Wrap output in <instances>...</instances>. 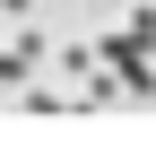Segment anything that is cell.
Here are the masks:
<instances>
[{
  "instance_id": "6da1fadb",
  "label": "cell",
  "mask_w": 156,
  "mask_h": 148,
  "mask_svg": "<svg viewBox=\"0 0 156 148\" xmlns=\"http://www.w3.org/2000/svg\"><path fill=\"white\" fill-rule=\"evenodd\" d=\"M44 52H52L44 35H35V26H17L9 44H0V96H17V87L35 79V61H44Z\"/></svg>"
},
{
  "instance_id": "7a4b0ae2",
  "label": "cell",
  "mask_w": 156,
  "mask_h": 148,
  "mask_svg": "<svg viewBox=\"0 0 156 148\" xmlns=\"http://www.w3.org/2000/svg\"><path fill=\"white\" fill-rule=\"evenodd\" d=\"M122 35L139 52H156V0H130V9H122Z\"/></svg>"
},
{
  "instance_id": "277c9868",
  "label": "cell",
  "mask_w": 156,
  "mask_h": 148,
  "mask_svg": "<svg viewBox=\"0 0 156 148\" xmlns=\"http://www.w3.org/2000/svg\"><path fill=\"white\" fill-rule=\"evenodd\" d=\"M104 9H130V0H104Z\"/></svg>"
},
{
  "instance_id": "3957f363",
  "label": "cell",
  "mask_w": 156,
  "mask_h": 148,
  "mask_svg": "<svg viewBox=\"0 0 156 148\" xmlns=\"http://www.w3.org/2000/svg\"><path fill=\"white\" fill-rule=\"evenodd\" d=\"M0 17H17V26H26V17H35V0H0Z\"/></svg>"
}]
</instances>
